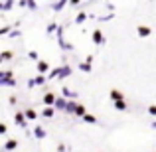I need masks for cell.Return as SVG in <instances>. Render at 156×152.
Instances as JSON below:
<instances>
[{
    "mask_svg": "<svg viewBox=\"0 0 156 152\" xmlns=\"http://www.w3.org/2000/svg\"><path fill=\"white\" fill-rule=\"evenodd\" d=\"M69 75H71V67L65 63V65H61V67H55V69H53L50 75H48V79H55V77L63 79V77H69Z\"/></svg>",
    "mask_w": 156,
    "mask_h": 152,
    "instance_id": "obj_1",
    "label": "cell"
},
{
    "mask_svg": "<svg viewBox=\"0 0 156 152\" xmlns=\"http://www.w3.org/2000/svg\"><path fill=\"white\" fill-rule=\"evenodd\" d=\"M14 121H16V125H18V126H22V129H26V126H28V118H26V115H24L22 113V111H18V113H16L14 115Z\"/></svg>",
    "mask_w": 156,
    "mask_h": 152,
    "instance_id": "obj_2",
    "label": "cell"
},
{
    "mask_svg": "<svg viewBox=\"0 0 156 152\" xmlns=\"http://www.w3.org/2000/svg\"><path fill=\"white\" fill-rule=\"evenodd\" d=\"M16 148H18V140H16V138H8L2 146L4 152H10V150H16Z\"/></svg>",
    "mask_w": 156,
    "mask_h": 152,
    "instance_id": "obj_3",
    "label": "cell"
},
{
    "mask_svg": "<svg viewBox=\"0 0 156 152\" xmlns=\"http://www.w3.org/2000/svg\"><path fill=\"white\" fill-rule=\"evenodd\" d=\"M67 99H65V97H57V101H55V105H53V109L55 111H65L67 109Z\"/></svg>",
    "mask_w": 156,
    "mask_h": 152,
    "instance_id": "obj_4",
    "label": "cell"
},
{
    "mask_svg": "<svg viewBox=\"0 0 156 152\" xmlns=\"http://www.w3.org/2000/svg\"><path fill=\"white\" fill-rule=\"evenodd\" d=\"M55 101H57V97L53 95V93H46V95H44V103H46V107H53Z\"/></svg>",
    "mask_w": 156,
    "mask_h": 152,
    "instance_id": "obj_5",
    "label": "cell"
},
{
    "mask_svg": "<svg viewBox=\"0 0 156 152\" xmlns=\"http://www.w3.org/2000/svg\"><path fill=\"white\" fill-rule=\"evenodd\" d=\"M34 136H36V138H46V136H48L46 129H44V126H40V125H36V126H34Z\"/></svg>",
    "mask_w": 156,
    "mask_h": 152,
    "instance_id": "obj_6",
    "label": "cell"
},
{
    "mask_svg": "<svg viewBox=\"0 0 156 152\" xmlns=\"http://www.w3.org/2000/svg\"><path fill=\"white\" fill-rule=\"evenodd\" d=\"M46 71H50V63L48 61H38V75H46Z\"/></svg>",
    "mask_w": 156,
    "mask_h": 152,
    "instance_id": "obj_7",
    "label": "cell"
},
{
    "mask_svg": "<svg viewBox=\"0 0 156 152\" xmlns=\"http://www.w3.org/2000/svg\"><path fill=\"white\" fill-rule=\"evenodd\" d=\"M93 42H95L97 46H101V44L105 42V38H103V32H101V30H93Z\"/></svg>",
    "mask_w": 156,
    "mask_h": 152,
    "instance_id": "obj_8",
    "label": "cell"
},
{
    "mask_svg": "<svg viewBox=\"0 0 156 152\" xmlns=\"http://www.w3.org/2000/svg\"><path fill=\"white\" fill-rule=\"evenodd\" d=\"M61 95H63L65 97V99H77V93L75 91H71V89H69V87H63V89H61Z\"/></svg>",
    "mask_w": 156,
    "mask_h": 152,
    "instance_id": "obj_9",
    "label": "cell"
},
{
    "mask_svg": "<svg viewBox=\"0 0 156 152\" xmlns=\"http://www.w3.org/2000/svg\"><path fill=\"white\" fill-rule=\"evenodd\" d=\"M136 34L140 36V38H146V36L152 34V30H150L148 26H138V28H136Z\"/></svg>",
    "mask_w": 156,
    "mask_h": 152,
    "instance_id": "obj_10",
    "label": "cell"
},
{
    "mask_svg": "<svg viewBox=\"0 0 156 152\" xmlns=\"http://www.w3.org/2000/svg\"><path fill=\"white\" fill-rule=\"evenodd\" d=\"M111 99H113L115 103L117 101H125V95H122L119 89H111Z\"/></svg>",
    "mask_w": 156,
    "mask_h": 152,
    "instance_id": "obj_11",
    "label": "cell"
},
{
    "mask_svg": "<svg viewBox=\"0 0 156 152\" xmlns=\"http://www.w3.org/2000/svg\"><path fill=\"white\" fill-rule=\"evenodd\" d=\"M24 115H26L28 121H36V118H38V113H36L34 109H26V111H24Z\"/></svg>",
    "mask_w": 156,
    "mask_h": 152,
    "instance_id": "obj_12",
    "label": "cell"
},
{
    "mask_svg": "<svg viewBox=\"0 0 156 152\" xmlns=\"http://www.w3.org/2000/svg\"><path fill=\"white\" fill-rule=\"evenodd\" d=\"M53 115H55V109H53V107H46V109L42 111V117H46V118H51Z\"/></svg>",
    "mask_w": 156,
    "mask_h": 152,
    "instance_id": "obj_13",
    "label": "cell"
},
{
    "mask_svg": "<svg viewBox=\"0 0 156 152\" xmlns=\"http://www.w3.org/2000/svg\"><path fill=\"white\" fill-rule=\"evenodd\" d=\"M14 6V2H12V0H6V2H4V0H0V10H10V8Z\"/></svg>",
    "mask_w": 156,
    "mask_h": 152,
    "instance_id": "obj_14",
    "label": "cell"
},
{
    "mask_svg": "<svg viewBox=\"0 0 156 152\" xmlns=\"http://www.w3.org/2000/svg\"><path fill=\"white\" fill-rule=\"evenodd\" d=\"M77 105H79L77 101H69V103H67V109H65V113H75V111H77Z\"/></svg>",
    "mask_w": 156,
    "mask_h": 152,
    "instance_id": "obj_15",
    "label": "cell"
},
{
    "mask_svg": "<svg viewBox=\"0 0 156 152\" xmlns=\"http://www.w3.org/2000/svg\"><path fill=\"white\" fill-rule=\"evenodd\" d=\"M65 4H67V2H65V0H59V2H53V4H51L53 12H59L61 8H65Z\"/></svg>",
    "mask_w": 156,
    "mask_h": 152,
    "instance_id": "obj_16",
    "label": "cell"
},
{
    "mask_svg": "<svg viewBox=\"0 0 156 152\" xmlns=\"http://www.w3.org/2000/svg\"><path fill=\"white\" fill-rule=\"evenodd\" d=\"M57 30H59V26H57V24H55V22H51V24H50V26H48V28H46V34H48V36H50V34H53V32H57Z\"/></svg>",
    "mask_w": 156,
    "mask_h": 152,
    "instance_id": "obj_17",
    "label": "cell"
},
{
    "mask_svg": "<svg viewBox=\"0 0 156 152\" xmlns=\"http://www.w3.org/2000/svg\"><path fill=\"white\" fill-rule=\"evenodd\" d=\"M83 121L85 122H89V125H95V122H97V117H95V115H85V117H83Z\"/></svg>",
    "mask_w": 156,
    "mask_h": 152,
    "instance_id": "obj_18",
    "label": "cell"
},
{
    "mask_svg": "<svg viewBox=\"0 0 156 152\" xmlns=\"http://www.w3.org/2000/svg\"><path fill=\"white\" fill-rule=\"evenodd\" d=\"M59 48H61V50H73V46H71V44H67V42H65V40L63 38H59Z\"/></svg>",
    "mask_w": 156,
    "mask_h": 152,
    "instance_id": "obj_19",
    "label": "cell"
},
{
    "mask_svg": "<svg viewBox=\"0 0 156 152\" xmlns=\"http://www.w3.org/2000/svg\"><path fill=\"white\" fill-rule=\"evenodd\" d=\"M12 59V51H2V53H0V61H10Z\"/></svg>",
    "mask_w": 156,
    "mask_h": 152,
    "instance_id": "obj_20",
    "label": "cell"
},
{
    "mask_svg": "<svg viewBox=\"0 0 156 152\" xmlns=\"http://www.w3.org/2000/svg\"><path fill=\"white\" fill-rule=\"evenodd\" d=\"M85 18H87V12H83V10H81L79 14L75 16V22H77V24H81V22H85Z\"/></svg>",
    "mask_w": 156,
    "mask_h": 152,
    "instance_id": "obj_21",
    "label": "cell"
},
{
    "mask_svg": "<svg viewBox=\"0 0 156 152\" xmlns=\"http://www.w3.org/2000/svg\"><path fill=\"white\" fill-rule=\"evenodd\" d=\"M75 115H77V117H81V118H83L85 115H87V111H85V107H83V105H77V111H75Z\"/></svg>",
    "mask_w": 156,
    "mask_h": 152,
    "instance_id": "obj_22",
    "label": "cell"
},
{
    "mask_svg": "<svg viewBox=\"0 0 156 152\" xmlns=\"http://www.w3.org/2000/svg\"><path fill=\"white\" fill-rule=\"evenodd\" d=\"M46 79H48L46 75H38V77H34V85H44V83H46Z\"/></svg>",
    "mask_w": 156,
    "mask_h": 152,
    "instance_id": "obj_23",
    "label": "cell"
},
{
    "mask_svg": "<svg viewBox=\"0 0 156 152\" xmlns=\"http://www.w3.org/2000/svg\"><path fill=\"white\" fill-rule=\"evenodd\" d=\"M115 109L117 111H126V101H117L115 103Z\"/></svg>",
    "mask_w": 156,
    "mask_h": 152,
    "instance_id": "obj_24",
    "label": "cell"
},
{
    "mask_svg": "<svg viewBox=\"0 0 156 152\" xmlns=\"http://www.w3.org/2000/svg\"><path fill=\"white\" fill-rule=\"evenodd\" d=\"M0 79H4V81H12V71H2V73H0Z\"/></svg>",
    "mask_w": 156,
    "mask_h": 152,
    "instance_id": "obj_25",
    "label": "cell"
},
{
    "mask_svg": "<svg viewBox=\"0 0 156 152\" xmlns=\"http://www.w3.org/2000/svg\"><path fill=\"white\" fill-rule=\"evenodd\" d=\"M79 69H81V71H85V73H89V71H91V65H89L87 61H83V63H79Z\"/></svg>",
    "mask_w": 156,
    "mask_h": 152,
    "instance_id": "obj_26",
    "label": "cell"
},
{
    "mask_svg": "<svg viewBox=\"0 0 156 152\" xmlns=\"http://www.w3.org/2000/svg\"><path fill=\"white\" fill-rule=\"evenodd\" d=\"M6 34H12V26H4V28H0V36H6Z\"/></svg>",
    "mask_w": 156,
    "mask_h": 152,
    "instance_id": "obj_27",
    "label": "cell"
},
{
    "mask_svg": "<svg viewBox=\"0 0 156 152\" xmlns=\"http://www.w3.org/2000/svg\"><path fill=\"white\" fill-rule=\"evenodd\" d=\"M148 113L152 115V117H156V105H150L148 107Z\"/></svg>",
    "mask_w": 156,
    "mask_h": 152,
    "instance_id": "obj_28",
    "label": "cell"
},
{
    "mask_svg": "<svg viewBox=\"0 0 156 152\" xmlns=\"http://www.w3.org/2000/svg\"><path fill=\"white\" fill-rule=\"evenodd\" d=\"M28 55H30V59H38V51H30V53H28Z\"/></svg>",
    "mask_w": 156,
    "mask_h": 152,
    "instance_id": "obj_29",
    "label": "cell"
},
{
    "mask_svg": "<svg viewBox=\"0 0 156 152\" xmlns=\"http://www.w3.org/2000/svg\"><path fill=\"white\" fill-rule=\"evenodd\" d=\"M6 130H8L6 125H0V134H6Z\"/></svg>",
    "mask_w": 156,
    "mask_h": 152,
    "instance_id": "obj_30",
    "label": "cell"
},
{
    "mask_svg": "<svg viewBox=\"0 0 156 152\" xmlns=\"http://www.w3.org/2000/svg\"><path fill=\"white\" fill-rule=\"evenodd\" d=\"M36 6H38L36 2H28V8H30V10H36Z\"/></svg>",
    "mask_w": 156,
    "mask_h": 152,
    "instance_id": "obj_31",
    "label": "cell"
},
{
    "mask_svg": "<svg viewBox=\"0 0 156 152\" xmlns=\"http://www.w3.org/2000/svg\"><path fill=\"white\" fill-rule=\"evenodd\" d=\"M12 38H20V32L18 30H12Z\"/></svg>",
    "mask_w": 156,
    "mask_h": 152,
    "instance_id": "obj_32",
    "label": "cell"
},
{
    "mask_svg": "<svg viewBox=\"0 0 156 152\" xmlns=\"http://www.w3.org/2000/svg\"><path fill=\"white\" fill-rule=\"evenodd\" d=\"M57 152H65V146L63 144H57Z\"/></svg>",
    "mask_w": 156,
    "mask_h": 152,
    "instance_id": "obj_33",
    "label": "cell"
},
{
    "mask_svg": "<svg viewBox=\"0 0 156 152\" xmlns=\"http://www.w3.org/2000/svg\"><path fill=\"white\" fill-rule=\"evenodd\" d=\"M152 129H156V121H154V122H152Z\"/></svg>",
    "mask_w": 156,
    "mask_h": 152,
    "instance_id": "obj_34",
    "label": "cell"
}]
</instances>
